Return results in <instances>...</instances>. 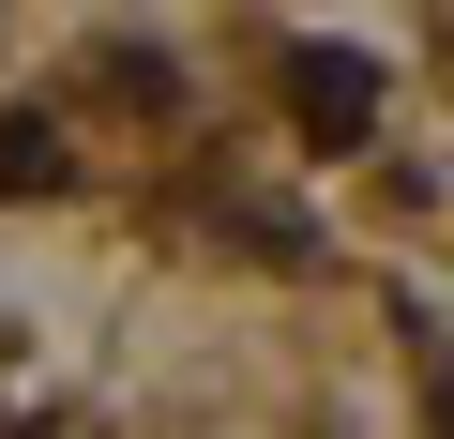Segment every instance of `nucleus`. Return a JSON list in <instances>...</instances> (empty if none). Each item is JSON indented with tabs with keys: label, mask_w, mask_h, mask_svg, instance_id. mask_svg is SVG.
<instances>
[{
	"label": "nucleus",
	"mask_w": 454,
	"mask_h": 439,
	"mask_svg": "<svg viewBox=\"0 0 454 439\" xmlns=\"http://www.w3.org/2000/svg\"><path fill=\"white\" fill-rule=\"evenodd\" d=\"M46 167H61V137H46V122H16V137H0V197H16V182H46Z\"/></svg>",
	"instance_id": "f03ea898"
},
{
	"label": "nucleus",
	"mask_w": 454,
	"mask_h": 439,
	"mask_svg": "<svg viewBox=\"0 0 454 439\" xmlns=\"http://www.w3.org/2000/svg\"><path fill=\"white\" fill-rule=\"evenodd\" d=\"M288 91H303V137H364V106H379V76H364L348 46H303Z\"/></svg>",
	"instance_id": "f257e3e1"
}]
</instances>
